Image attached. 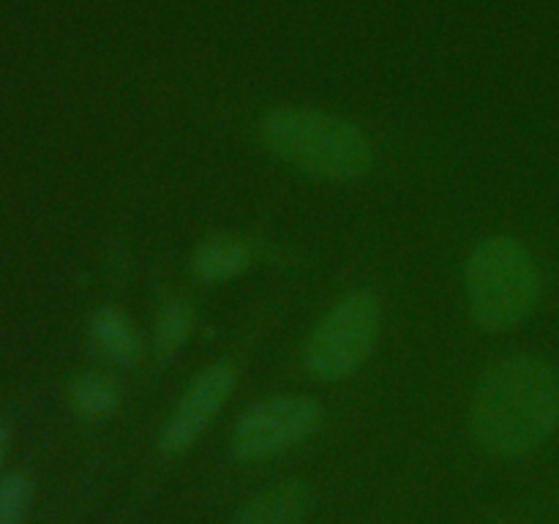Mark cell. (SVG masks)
Returning <instances> with one entry per match:
<instances>
[{
	"label": "cell",
	"instance_id": "cell-12",
	"mask_svg": "<svg viewBox=\"0 0 559 524\" xmlns=\"http://www.w3.org/2000/svg\"><path fill=\"white\" fill-rule=\"evenodd\" d=\"M33 500V484L27 475L14 473L0 480V524H20Z\"/></svg>",
	"mask_w": 559,
	"mask_h": 524
},
{
	"label": "cell",
	"instance_id": "cell-8",
	"mask_svg": "<svg viewBox=\"0 0 559 524\" xmlns=\"http://www.w3.org/2000/svg\"><path fill=\"white\" fill-rule=\"evenodd\" d=\"M251 260H254V251L246 240L216 235V238H207L197 246L194 254H191V271L202 282L218 284L243 273L251 265Z\"/></svg>",
	"mask_w": 559,
	"mask_h": 524
},
{
	"label": "cell",
	"instance_id": "cell-11",
	"mask_svg": "<svg viewBox=\"0 0 559 524\" xmlns=\"http://www.w3.org/2000/svg\"><path fill=\"white\" fill-rule=\"evenodd\" d=\"M71 407L82 418H107L118 409L120 404V391L115 385V380L104 374H82L76 377L74 385H71Z\"/></svg>",
	"mask_w": 559,
	"mask_h": 524
},
{
	"label": "cell",
	"instance_id": "cell-4",
	"mask_svg": "<svg viewBox=\"0 0 559 524\" xmlns=\"http://www.w3.org/2000/svg\"><path fill=\"white\" fill-rule=\"evenodd\" d=\"M382 325V303L371 289H353L331 306L309 333L304 364L320 382H338L355 374L374 349Z\"/></svg>",
	"mask_w": 559,
	"mask_h": 524
},
{
	"label": "cell",
	"instance_id": "cell-2",
	"mask_svg": "<svg viewBox=\"0 0 559 524\" xmlns=\"http://www.w3.org/2000/svg\"><path fill=\"white\" fill-rule=\"evenodd\" d=\"M260 140L284 164L328 183H353L374 169V142L360 126L314 107H273Z\"/></svg>",
	"mask_w": 559,
	"mask_h": 524
},
{
	"label": "cell",
	"instance_id": "cell-9",
	"mask_svg": "<svg viewBox=\"0 0 559 524\" xmlns=\"http://www.w3.org/2000/svg\"><path fill=\"white\" fill-rule=\"evenodd\" d=\"M91 338L102 355L120 366H134L142 358V336L134 322L115 306H104L91 320Z\"/></svg>",
	"mask_w": 559,
	"mask_h": 524
},
{
	"label": "cell",
	"instance_id": "cell-3",
	"mask_svg": "<svg viewBox=\"0 0 559 524\" xmlns=\"http://www.w3.org/2000/svg\"><path fill=\"white\" fill-rule=\"evenodd\" d=\"M469 314L484 331H511L540 303L544 278L533 251L511 235L480 240L464 267Z\"/></svg>",
	"mask_w": 559,
	"mask_h": 524
},
{
	"label": "cell",
	"instance_id": "cell-5",
	"mask_svg": "<svg viewBox=\"0 0 559 524\" xmlns=\"http://www.w3.org/2000/svg\"><path fill=\"white\" fill-rule=\"evenodd\" d=\"M322 424V409L309 396H267L243 409L229 434V453L238 462H265L309 440Z\"/></svg>",
	"mask_w": 559,
	"mask_h": 524
},
{
	"label": "cell",
	"instance_id": "cell-7",
	"mask_svg": "<svg viewBox=\"0 0 559 524\" xmlns=\"http://www.w3.org/2000/svg\"><path fill=\"white\" fill-rule=\"evenodd\" d=\"M314 508V491L306 480L289 478L257 491L235 511L229 524H306Z\"/></svg>",
	"mask_w": 559,
	"mask_h": 524
},
{
	"label": "cell",
	"instance_id": "cell-13",
	"mask_svg": "<svg viewBox=\"0 0 559 524\" xmlns=\"http://www.w3.org/2000/svg\"><path fill=\"white\" fill-rule=\"evenodd\" d=\"M5 442H9V431H5V426L0 424V458H3L5 453Z\"/></svg>",
	"mask_w": 559,
	"mask_h": 524
},
{
	"label": "cell",
	"instance_id": "cell-6",
	"mask_svg": "<svg viewBox=\"0 0 559 524\" xmlns=\"http://www.w3.org/2000/svg\"><path fill=\"white\" fill-rule=\"evenodd\" d=\"M235 382H238V369L229 360H216L207 369H202L189 382L169 418L164 420L162 431H158V451L167 453V456L189 451L205 434L213 418L222 413Z\"/></svg>",
	"mask_w": 559,
	"mask_h": 524
},
{
	"label": "cell",
	"instance_id": "cell-10",
	"mask_svg": "<svg viewBox=\"0 0 559 524\" xmlns=\"http://www.w3.org/2000/svg\"><path fill=\"white\" fill-rule=\"evenodd\" d=\"M194 327V311L186 300L175 298L162 306L156 317V327H153V353L158 360H169L180 353L191 336Z\"/></svg>",
	"mask_w": 559,
	"mask_h": 524
},
{
	"label": "cell",
	"instance_id": "cell-1",
	"mask_svg": "<svg viewBox=\"0 0 559 524\" xmlns=\"http://www.w3.org/2000/svg\"><path fill=\"white\" fill-rule=\"evenodd\" d=\"M559 426V371L538 355H511L475 385L469 431L478 448L516 458L544 445Z\"/></svg>",
	"mask_w": 559,
	"mask_h": 524
}]
</instances>
